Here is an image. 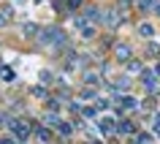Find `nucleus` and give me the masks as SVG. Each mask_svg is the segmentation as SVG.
I'll list each match as a JSON object with an SVG mask.
<instances>
[{"instance_id": "1", "label": "nucleus", "mask_w": 160, "mask_h": 144, "mask_svg": "<svg viewBox=\"0 0 160 144\" xmlns=\"http://www.w3.org/2000/svg\"><path fill=\"white\" fill-rule=\"evenodd\" d=\"M38 41L41 44H52V46H54V49H57V46H65V33H62V30H60V27H43L41 33H38Z\"/></svg>"}, {"instance_id": "2", "label": "nucleus", "mask_w": 160, "mask_h": 144, "mask_svg": "<svg viewBox=\"0 0 160 144\" xmlns=\"http://www.w3.org/2000/svg\"><path fill=\"white\" fill-rule=\"evenodd\" d=\"M8 125H11V131H14V139H27V136H30V125L22 122L19 117L8 120Z\"/></svg>"}, {"instance_id": "3", "label": "nucleus", "mask_w": 160, "mask_h": 144, "mask_svg": "<svg viewBox=\"0 0 160 144\" xmlns=\"http://www.w3.org/2000/svg\"><path fill=\"white\" fill-rule=\"evenodd\" d=\"M114 57L119 63H130V46L128 44H117V49H114Z\"/></svg>"}, {"instance_id": "4", "label": "nucleus", "mask_w": 160, "mask_h": 144, "mask_svg": "<svg viewBox=\"0 0 160 144\" xmlns=\"http://www.w3.org/2000/svg\"><path fill=\"white\" fill-rule=\"evenodd\" d=\"M103 17H106V14H103V11H98L95 6H90V8H87V19H90V22H103Z\"/></svg>"}, {"instance_id": "5", "label": "nucleus", "mask_w": 160, "mask_h": 144, "mask_svg": "<svg viewBox=\"0 0 160 144\" xmlns=\"http://www.w3.org/2000/svg\"><path fill=\"white\" fill-rule=\"evenodd\" d=\"M128 87H130V79L128 76H119V79L111 82V90H128Z\"/></svg>"}, {"instance_id": "6", "label": "nucleus", "mask_w": 160, "mask_h": 144, "mask_svg": "<svg viewBox=\"0 0 160 144\" xmlns=\"http://www.w3.org/2000/svg\"><path fill=\"white\" fill-rule=\"evenodd\" d=\"M138 35H141V38H152V35H155V27L147 25V22H141V25H138Z\"/></svg>"}, {"instance_id": "7", "label": "nucleus", "mask_w": 160, "mask_h": 144, "mask_svg": "<svg viewBox=\"0 0 160 144\" xmlns=\"http://www.w3.org/2000/svg\"><path fill=\"white\" fill-rule=\"evenodd\" d=\"M103 19H106V25H109V27H114V25L119 22V11H117V8H111V11H109V14H106Z\"/></svg>"}, {"instance_id": "8", "label": "nucleus", "mask_w": 160, "mask_h": 144, "mask_svg": "<svg viewBox=\"0 0 160 144\" xmlns=\"http://www.w3.org/2000/svg\"><path fill=\"white\" fill-rule=\"evenodd\" d=\"M155 3H158V0H136L138 11H149V8H155Z\"/></svg>"}, {"instance_id": "9", "label": "nucleus", "mask_w": 160, "mask_h": 144, "mask_svg": "<svg viewBox=\"0 0 160 144\" xmlns=\"http://www.w3.org/2000/svg\"><path fill=\"white\" fill-rule=\"evenodd\" d=\"M144 87H147V90H155V74H147V71H144Z\"/></svg>"}, {"instance_id": "10", "label": "nucleus", "mask_w": 160, "mask_h": 144, "mask_svg": "<svg viewBox=\"0 0 160 144\" xmlns=\"http://www.w3.org/2000/svg\"><path fill=\"white\" fill-rule=\"evenodd\" d=\"M0 76L6 79V82H11V79H14V71H11L8 65H0Z\"/></svg>"}, {"instance_id": "11", "label": "nucleus", "mask_w": 160, "mask_h": 144, "mask_svg": "<svg viewBox=\"0 0 160 144\" xmlns=\"http://www.w3.org/2000/svg\"><path fill=\"white\" fill-rule=\"evenodd\" d=\"M38 139H41V141H52V131H46V128H38Z\"/></svg>"}, {"instance_id": "12", "label": "nucleus", "mask_w": 160, "mask_h": 144, "mask_svg": "<svg viewBox=\"0 0 160 144\" xmlns=\"http://www.w3.org/2000/svg\"><path fill=\"white\" fill-rule=\"evenodd\" d=\"M128 71H130V74H138V71H141V63H138V60H130V63H128Z\"/></svg>"}, {"instance_id": "13", "label": "nucleus", "mask_w": 160, "mask_h": 144, "mask_svg": "<svg viewBox=\"0 0 160 144\" xmlns=\"http://www.w3.org/2000/svg\"><path fill=\"white\" fill-rule=\"evenodd\" d=\"M119 131H122V133H133V122H119Z\"/></svg>"}, {"instance_id": "14", "label": "nucleus", "mask_w": 160, "mask_h": 144, "mask_svg": "<svg viewBox=\"0 0 160 144\" xmlns=\"http://www.w3.org/2000/svg\"><path fill=\"white\" fill-rule=\"evenodd\" d=\"M84 82H87V85H98V76H95L92 71H87V74H84Z\"/></svg>"}, {"instance_id": "15", "label": "nucleus", "mask_w": 160, "mask_h": 144, "mask_svg": "<svg viewBox=\"0 0 160 144\" xmlns=\"http://www.w3.org/2000/svg\"><path fill=\"white\" fill-rule=\"evenodd\" d=\"M57 131H60L62 136H71V125H68V122H60V125H57Z\"/></svg>"}, {"instance_id": "16", "label": "nucleus", "mask_w": 160, "mask_h": 144, "mask_svg": "<svg viewBox=\"0 0 160 144\" xmlns=\"http://www.w3.org/2000/svg\"><path fill=\"white\" fill-rule=\"evenodd\" d=\"M149 141H152L149 133H138V139H136V144H149Z\"/></svg>"}, {"instance_id": "17", "label": "nucleus", "mask_w": 160, "mask_h": 144, "mask_svg": "<svg viewBox=\"0 0 160 144\" xmlns=\"http://www.w3.org/2000/svg\"><path fill=\"white\" fill-rule=\"evenodd\" d=\"M122 106H125V109H136V101L125 95V98H122Z\"/></svg>"}, {"instance_id": "18", "label": "nucleus", "mask_w": 160, "mask_h": 144, "mask_svg": "<svg viewBox=\"0 0 160 144\" xmlns=\"http://www.w3.org/2000/svg\"><path fill=\"white\" fill-rule=\"evenodd\" d=\"M46 122H49V125H60V117L57 114H46Z\"/></svg>"}, {"instance_id": "19", "label": "nucleus", "mask_w": 160, "mask_h": 144, "mask_svg": "<svg viewBox=\"0 0 160 144\" xmlns=\"http://www.w3.org/2000/svg\"><path fill=\"white\" fill-rule=\"evenodd\" d=\"M101 128H103V131H106V133H109V131H111V128H114V125H111V120H101Z\"/></svg>"}, {"instance_id": "20", "label": "nucleus", "mask_w": 160, "mask_h": 144, "mask_svg": "<svg viewBox=\"0 0 160 144\" xmlns=\"http://www.w3.org/2000/svg\"><path fill=\"white\" fill-rule=\"evenodd\" d=\"M82 6V0H68V8H79Z\"/></svg>"}, {"instance_id": "21", "label": "nucleus", "mask_w": 160, "mask_h": 144, "mask_svg": "<svg viewBox=\"0 0 160 144\" xmlns=\"http://www.w3.org/2000/svg\"><path fill=\"white\" fill-rule=\"evenodd\" d=\"M6 22H8V14H3V11H0V27H6Z\"/></svg>"}, {"instance_id": "22", "label": "nucleus", "mask_w": 160, "mask_h": 144, "mask_svg": "<svg viewBox=\"0 0 160 144\" xmlns=\"http://www.w3.org/2000/svg\"><path fill=\"white\" fill-rule=\"evenodd\" d=\"M128 6H133V0H119V8H128Z\"/></svg>"}, {"instance_id": "23", "label": "nucleus", "mask_w": 160, "mask_h": 144, "mask_svg": "<svg viewBox=\"0 0 160 144\" xmlns=\"http://www.w3.org/2000/svg\"><path fill=\"white\" fill-rule=\"evenodd\" d=\"M0 144H17L14 139H0Z\"/></svg>"}, {"instance_id": "24", "label": "nucleus", "mask_w": 160, "mask_h": 144, "mask_svg": "<svg viewBox=\"0 0 160 144\" xmlns=\"http://www.w3.org/2000/svg\"><path fill=\"white\" fill-rule=\"evenodd\" d=\"M152 11H155V14H158V17H160V0H158V3H155V8H152Z\"/></svg>"}]
</instances>
